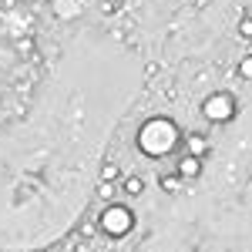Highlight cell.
I'll return each instance as SVG.
<instances>
[{"label": "cell", "mask_w": 252, "mask_h": 252, "mask_svg": "<svg viewBox=\"0 0 252 252\" xmlns=\"http://www.w3.org/2000/svg\"><path fill=\"white\" fill-rule=\"evenodd\" d=\"M182 128L175 125L172 118H148L141 128H138V152L148 158H165L172 155L175 148L182 145Z\"/></svg>", "instance_id": "1"}, {"label": "cell", "mask_w": 252, "mask_h": 252, "mask_svg": "<svg viewBox=\"0 0 252 252\" xmlns=\"http://www.w3.org/2000/svg\"><path fill=\"white\" fill-rule=\"evenodd\" d=\"M97 225H101V232L111 235V239H125V235L135 229V212H131L128 205H121V202H111V205L101 212Z\"/></svg>", "instance_id": "2"}, {"label": "cell", "mask_w": 252, "mask_h": 252, "mask_svg": "<svg viewBox=\"0 0 252 252\" xmlns=\"http://www.w3.org/2000/svg\"><path fill=\"white\" fill-rule=\"evenodd\" d=\"M202 115L205 121H212V125H229L235 115H239V104H235V97L229 91H215L202 101Z\"/></svg>", "instance_id": "3"}, {"label": "cell", "mask_w": 252, "mask_h": 252, "mask_svg": "<svg viewBox=\"0 0 252 252\" xmlns=\"http://www.w3.org/2000/svg\"><path fill=\"white\" fill-rule=\"evenodd\" d=\"M202 172H205V161L202 158H195V155H178V161H175V175L182 178V182H198L202 178Z\"/></svg>", "instance_id": "4"}, {"label": "cell", "mask_w": 252, "mask_h": 252, "mask_svg": "<svg viewBox=\"0 0 252 252\" xmlns=\"http://www.w3.org/2000/svg\"><path fill=\"white\" fill-rule=\"evenodd\" d=\"M182 145H185V155H195V158H202V161L212 155L209 135H202V131H189V135L182 138Z\"/></svg>", "instance_id": "5"}, {"label": "cell", "mask_w": 252, "mask_h": 252, "mask_svg": "<svg viewBox=\"0 0 252 252\" xmlns=\"http://www.w3.org/2000/svg\"><path fill=\"white\" fill-rule=\"evenodd\" d=\"M121 189H125V195L138 198V195H145V178L141 175H128V178H121Z\"/></svg>", "instance_id": "6"}, {"label": "cell", "mask_w": 252, "mask_h": 252, "mask_svg": "<svg viewBox=\"0 0 252 252\" xmlns=\"http://www.w3.org/2000/svg\"><path fill=\"white\" fill-rule=\"evenodd\" d=\"M158 185H161V192H168V195H178L182 192V185H185V182H182V178H178V175H161V178H158Z\"/></svg>", "instance_id": "7"}, {"label": "cell", "mask_w": 252, "mask_h": 252, "mask_svg": "<svg viewBox=\"0 0 252 252\" xmlns=\"http://www.w3.org/2000/svg\"><path fill=\"white\" fill-rule=\"evenodd\" d=\"M54 14H58V17H74V14H78V0H54Z\"/></svg>", "instance_id": "8"}, {"label": "cell", "mask_w": 252, "mask_h": 252, "mask_svg": "<svg viewBox=\"0 0 252 252\" xmlns=\"http://www.w3.org/2000/svg\"><path fill=\"white\" fill-rule=\"evenodd\" d=\"M118 175H121V168H118L115 161H108V165H101V172H97V182H115Z\"/></svg>", "instance_id": "9"}, {"label": "cell", "mask_w": 252, "mask_h": 252, "mask_svg": "<svg viewBox=\"0 0 252 252\" xmlns=\"http://www.w3.org/2000/svg\"><path fill=\"white\" fill-rule=\"evenodd\" d=\"M235 34H239L242 40H252V17H249V14H246V17L235 24Z\"/></svg>", "instance_id": "10"}, {"label": "cell", "mask_w": 252, "mask_h": 252, "mask_svg": "<svg viewBox=\"0 0 252 252\" xmlns=\"http://www.w3.org/2000/svg\"><path fill=\"white\" fill-rule=\"evenodd\" d=\"M235 71H239V78H242V81H252V54H246V58L239 61Z\"/></svg>", "instance_id": "11"}, {"label": "cell", "mask_w": 252, "mask_h": 252, "mask_svg": "<svg viewBox=\"0 0 252 252\" xmlns=\"http://www.w3.org/2000/svg\"><path fill=\"white\" fill-rule=\"evenodd\" d=\"M97 195L101 198H111L115 195V182H97Z\"/></svg>", "instance_id": "12"}, {"label": "cell", "mask_w": 252, "mask_h": 252, "mask_svg": "<svg viewBox=\"0 0 252 252\" xmlns=\"http://www.w3.org/2000/svg\"><path fill=\"white\" fill-rule=\"evenodd\" d=\"M24 3H37V0H24Z\"/></svg>", "instance_id": "13"}]
</instances>
